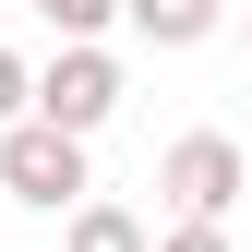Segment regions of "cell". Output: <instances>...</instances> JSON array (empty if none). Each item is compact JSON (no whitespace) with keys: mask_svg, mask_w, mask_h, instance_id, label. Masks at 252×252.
I'll use <instances>...</instances> for the list:
<instances>
[{"mask_svg":"<svg viewBox=\"0 0 252 252\" xmlns=\"http://www.w3.org/2000/svg\"><path fill=\"white\" fill-rule=\"evenodd\" d=\"M0 192H12V204H36V216H72L96 180H84V144H72V132L12 120V132H0Z\"/></svg>","mask_w":252,"mask_h":252,"instance_id":"cell-1","label":"cell"},{"mask_svg":"<svg viewBox=\"0 0 252 252\" xmlns=\"http://www.w3.org/2000/svg\"><path fill=\"white\" fill-rule=\"evenodd\" d=\"M240 144L228 132H180L168 156H156V192H168V216H204V228H228V204H240Z\"/></svg>","mask_w":252,"mask_h":252,"instance_id":"cell-2","label":"cell"},{"mask_svg":"<svg viewBox=\"0 0 252 252\" xmlns=\"http://www.w3.org/2000/svg\"><path fill=\"white\" fill-rule=\"evenodd\" d=\"M108 108H120V60H108V48H60L48 72H36V120H48V132L84 144Z\"/></svg>","mask_w":252,"mask_h":252,"instance_id":"cell-3","label":"cell"},{"mask_svg":"<svg viewBox=\"0 0 252 252\" xmlns=\"http://www.w3.org/2000/svg\"><path fill=\"white\" fill-rule=\"evenodd\" d=\"M216 12H228V0H120V24H132L144 48H204Z\"/></svg>","mask_w":252,"mask_h":252,"instance_id":"cell-4","label":"cell"},{"mask_svg":"<svg viewBox=\"0 0 252 252\" xmlns=\"http://www.w3.org/2000/svg\"><path fill=\"white\" fill-rule=\"evenodd\" d=\"M60 252H156V228L132 204H108V192H84L72 204V228H60Z\"/></svg>","mask_w":252,"mask_h":252,"instance_id":"cell-5","label":"cell"},{"mask_svg":"<svg viewBox=\"0 0 252 252\" xmlns=\"http://www.w3.org/2000/svg\"><path fill=\"white\" fill-rule=\"evenodd\" d=\"M24 12H48L60 48H96V24H120V0H24Z\"/></svg>","mask_w":252,"mask_h":252,"instance_id":"cell-6","label":"cell"},{"mask_svg":"<svg viewBox=\"0 0 252 252\" xmlns=\"http://www.w3.org/2000/svg\"><path fill=\"white\" fill-rule=\"evenodd\" d=\"M12 120H36V72H24V60L0 48V132H12Z\"/></svg>","mask_w":252,"mask_h":252,"instance_id":"cell-7","label":"cell"},{"mask_svg":"<svg viewBox=\"0 0 252 252\" xmlns=\"http://www.w3.org/2000/svg\"><path fill=\"white\" fill-rule=\"evenodd\" d=\"M156 252H228V228H204V216H180V228L156 240Z\"/></svg>","mask_w":252,"mask_h":252,"instance_id":"cell-8","label":"cell"},{"mask_svg":"<svg viewBox=\"0 0 252 252\" xmlns=\"http://www.w3.org/2000/svg\"><path fill=\"white\" fill-rule=\"evenodd\" d=\"M240 12H252V0H240Z\"/></svg>","mask_w":252,"mask_h":252,"instance_id":"cell-9","label":"cell"}]
</instances>
